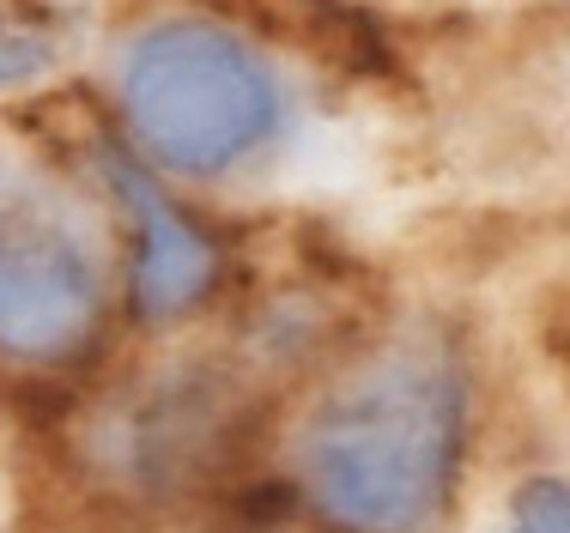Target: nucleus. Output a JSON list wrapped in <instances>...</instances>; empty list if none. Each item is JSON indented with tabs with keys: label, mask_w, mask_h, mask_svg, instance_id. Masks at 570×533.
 I'll use <instances>...</instances> for the list:
<instances>
[{
	"label": "nucleus",
	"mask_w": 570,
	"mask_h": 533,
	"mask_svg": "<svg viewBox=\"0 0 570 533\" xmlns=\"http://www.w3.org/2000/svg\"><path fill=\"white\" fill-rule=\"evenodd\" d=\"M98 261L43 200L0 188V352L56 364L98 327Z\"/></svg>",
	"instance_id": "nucleus-3"
},
{
	"label": "nucleus",
	"mask_w": 570,
	"mask_h": 533,
	"mask_svg": "<svg viewBox=\"0 0 570 533\" xmlns=\"http://www.w3.org/2000/svg\"><path fill=\"white\" fill-rule=\"evenodd\" d=\"M510 533H570V485L540 473L515 491V510H510Z\"/></svg>",
	"instance_id": "nucleus-5"
},
{
	"label": "nucleus",
	"mask_w": 570,
	"mask_h": 533,
	"mask_svg": "<svg viewBox=\"0 0 570 533\" xmlns=\"http://www.w3.org/2000/svg\"><path fill=\"white\" fill-rule=\"evenodd\" d=\"M49 61H56V43L43 31H31L19 19H0V86H24V79L49 73Z\"/></svg>",
	"instance_id": "nucleus-6"
},
{
	"label": "nucleus",
	"mask_w": 570,
	"mask_h": 533,
	"mask_svg": "<svg viewBox=\"0 0 570 533\" xmlns=\"http://www.w3.org/2000/svg\"><path fill=\"white\" fill-rule=\"evenodd\" d=\"M104 170H110V188L121 195V207L134 213V230H140V267H134V304H140L146 322L183 316L188 304H200L219 273V255L213 243L188 225L183 213L146 182L121 152H104Z\"/></svg>",
	"instance_id": "nucleus-4"
},
{
	"label": "nucleus",
	"mask_w": 570,
	"mask_h": 533,
	"mask_svg": "<svg viewBox=\"0 0 570 533\" xmlns=\"http://www.w3.org/2000/svg\"><path fill=\"white\" fill-rule=\"evenodd\" d=\"M134 140L183 176H219L274 140L285 98L274 67L213 19H165L121 61Z\"/></svg>",
	"instance_id": "nucleus-2"
},
{
	"label": "nucleus",
	"mask_w": 570,
	"mask_h": 533,
	"mask_svg": "<svg viewBox=\"0 0 570 533\" xmlns=\"http://www.w3.org/2000/svg\"><path fill=\"white\" fill-rule=\"evenodd\" d=\"M468 382L443 346H401L352 376L304 431V491L346 533H425L450 510Z\"/></svg>",
	"instance_id": "nucleus-1"
}]
</instances>
